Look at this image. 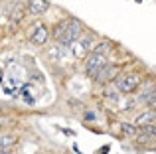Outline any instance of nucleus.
I'll use <instances>...</instances> for the list:
<instances>
[{"label": "nucleus", "instance_id": "nucleus-15", "mask_svg": "<svg viewBox=\"0 0 156 154\" xmlns=\"http://www.w3.org/2000/svg\"><path fill=\"white\" fill-rule=\"evenodd\" d=\"M121 128H122V132H125V135H129V136H134V135H136V131H134V127H133V124H121Z\"/></svg>", "mask_w": 156, "mask_h": 154}, {"label": "nucleus", "instance_id": "nucleus-11", "mask_svg": "<svg viewBox=\"0 0 156 154\" xmlns=\"http://www.w3.org/2000/svg\"><path fill=\"white\" fill-rule=\"evenodd\" d=\"M113 50V44L111 42H101V44H97V46H93V50L91 51H95V54H109V51Z\"/></svg>", "mask_w": 156, "mask_h": 154}, {"label": "nucleus", "instance_id": "nucleus-17", "mask_svg": "<svg viewBox=\"0 0 156 154\" xmlns=\"http://www.w3.org/2000/svg\"><path fill=\"white\" fill-rule=\"evenodd\" d=\"M152 131H154V136H156V127H152Z\"/></svg>", "mask_w": 156, "mask_h": 154}, {"label": "nucleus", "instance_id": "nucleus-14", "mask_svg": "<svg viewBox=\"0 0 156 154\" xmlns=\"http://www.w3.org/2000/svg\"><path fill=\"white\" fill-rule=\"evenodd\" d=\"M146 107H148V109H156V89L150 93L148 99H146Z\"/></svg>", "mask_w": 156, "mask_h": 154}, {"label": "nucleus", "instance_id": "nucleus-8", "mask_svg": "<svg viewBox=\"0 0 156 154\" xmlns=\"http://www.w3.org/2000/svg\"><path fill=\"white\" fill-rule=\"evenodd\" d=\"M156 119V109H148L142 115L136 117V127H146V124H152Z\"/></svg>", "mask_w": 156, "mask_h": 154}, {"label": "nucleus", "instance_id": "nucleus-6", "mask_svg": "<svg viewBox=\"0 0 156 154\" xmlns=\"http://www.w3.org/2000/svg\"><path fill=\"white\" fill-rule=\"evenodd\" d=\"M48 38H50V32H48V28L44 24H38L30 34V42L36 44V46H44L48 42Z\"/></svg>", "mask_w": 156, "mask_h": 154}, {"label": "nucleus", "instance_id": "nucleus-13", "mask_svg": "<svg viewBox=\"0 0 156 154\" xmlns=\"http://www.w3.org/2000/svg\"><path fill=\"white\" fill-rule=\"evenodd\" d=\"M20 20H22V6L18 4L12 12V24H20Z\"/></svg>", "mask_w": 156, "mask_h": 154}, {"label": "nucleus", "instance_id": "nucleus-1", "mask_svg": "<svg viewBox=\"0 0 156 154\" xmlns=\"http://www.w3.org/2000/svg\"><path fill=\"white\" fill-rule=\"evenodd\" d=\"M142 77L136 73V71H126V73H119L115 77V85L121 93H133L140 87Z\"/></svg>", "mask_w": 156, "mask_h": 154}, {"label": "nucleus", "instance_id": "nucleus-5", "mask_svg": "<svg viewBox=\"0 0 156 154\" xmlns=\"http://www.w3.org/2000/svg\"><path fill=\"white\" fill-rule=\"evenodd\" d=\"M119 75V67H115V65H103L99 71L95 73V77H93V81L95 83H107V81H113L115 77Z\"/></svg>", "mask_w": 156, "mask_h": 154}, {"label": "nucleus", "instance_id": "nucleus-7", "mask_svg": "<svg viewBox=\"0 0 156 154\" xmlns=\"http://www.w3.org/2000/svg\"><path fill=\"white\" fill-rule=\"evenodd\" d=\"M48 8H50L48 0H28V4H26V12L32 16L44 14V12H48Z\"/></svg>", "mask_w": 156, "mask_h": 154}, {"label": "nucleus", "instance_id": "nucleus-16", "mask_svg": "<svg viewBox=\"0 0 156 154\" xmlns=\"http://www.w3.org/2000/svg\"><path fill=\"white\" fill-rule=\"evenodd\" d=\"M0 154H8V152H6V150H0Z\"/></svg>", "mask_w": 156, "mask_h": 154}, {"label": "nucleus", "instance_id": "nucleus-9", "mask_svg": "<svg viewBox=\"0 0 156 154\" xmlns=\"http://www.w3.org/2000/svg\"><path fill=\"white\" fill-rule=\"evenodd\" d=\"M65 28H67V20H61V22H57L55 26H53L51 38L55 40V42H59V40L63 38V34H65Z\"/></svg>", "mask_w": 156, "mask_h": 154}, {"label": "nucleus", "instance_id": "nucleus-10", "mask_svg": "<svg viewBox=\"0 0 156 154\" xmlns=\"http://www.w3.org/2000/svg\"><path fill=\"white\" fill-rule=\"evenodd\" d=\"M16 142V136L14 135H0V150H6L8 146Z\"/></svg>", "mask_w": 156, "mask_h": 154}, {"label": "nucleus", "instance_id": "nucleus-4", "mask_svg": "<svg viewBox=\"0 0 156 154\" xmlns=\"http://www.w3.org/2000/svg\"><path fill=\"white\" fill-rule=\"evenodd\" d=\"M71 46H73V55H75V58H85V55L93 50V38L91 36H81Z\"/></svg>", "mask_w": 156, "mask_h": 154}, {"label": "nucleus", "instance_id": "nucleus-2", "mask_svg": "<svg viewBox=\"0 0 156 154\" xmlns=\"http://www.w3.org/2000/svg\"><path fill=\"white\" fill-rule=\"evenodd\" d=\"M81 32H83V28H81L79 20H75V18L67 20V28H65V34H63V38L59 40V44L61 46H71L75 40L81 38Z\"/></svg>", "mask_w": 156, "mask_h": 154}, {"label": "nucleus", "instance_id": "nucleus-12", "mask_svg": "<svg viewBox=\"0 0 156 154\" xmlns=\"http://www.w3.org/2000/svg\"><path fill=\"white\" fill-rule=\"evenodd\" d=\"M119 89H117V85H107L105 87V97L107 99H111V101H119Z\"/></svg>", "mask_w": 156, "mask_h": 154}, {"label": "nucleus", "instance_id": "nucleus-3", "mask_svg": "<svg viewBox=\"0 0 156 154\" xmlns=\"http://www.w3.org/2000/svg\"><path fill=\"white\" fill-rule=\"evenodd\" d=\"M109 63V59H107L105 54H95V51H91V54H87V61H85V71H87V75L95 77V73L101 69L103 65Z\"/></svg>", "mask_w": 156, "mask_h": 154}]
</instances>
